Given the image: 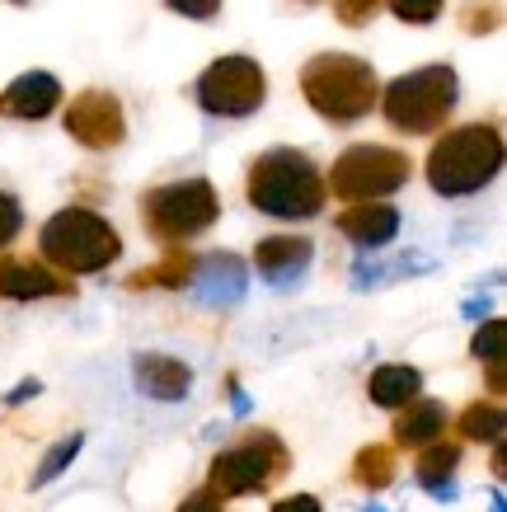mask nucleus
<instances>
[{"mask_svg": "<svg viewBox=\"0 0 507 512\" xmlns=\"http://www.w3.org/2000/svg\"><path fill=\"white\" fill-rule=\"evenodd\" d=\"M245 198L254 212L273 221H310L324 212L329 188H324L320 165L296 151V146H273L249 160L245 170Z\"/></svg>", "mask_w": 507, "mask_h": 512, "instance_id": "nucleus-1", "label": "nucleus"}, {"mask_svg": "<svg viewBox=\"0 0 507 512\" xmlns=\"http://www.w3.org/2000/svg\"><path fill=\"white\" fill-rule=\"evenodd\" d=\"M503 156L507 146L498 123L446 127L423 160V179L437 198H470V193H484L503 174Z\"/></svg>", "mask_w": 507, "mask_h": 512, "instance_id": "nucleus-2", "label": "nucleus"}, {"mask_svg": "<svg viewBox=\"0 0 507 512\" xmlns=\"http://www.w3.org/2000/svg\"><path fill=\"white\" fill-rule=\"evenodd\" d=\"M301 94L329 127H353L371 118L381 99V76L367 57L353 52H320L301 66Z\"/></svg>", "mask_w": 507, "mask_h": 512, "instance_id": "nucleus-3", "label": "nucleus"}, {"mask_svg": "<svg viewBox=\"0 0 507 512\" xmlns=\"http://www.w3.org/2000/svg\"><path fill=\"white\" fill-rule=\"evenodd\" d=\"M38 254L47 268H57L66 278H90V273H104L108 264L123 259V235L90 207H62L43 221Z\"/></svg>", "mask_w": 507, "mask_h": 512, "instance_id": "nucleus-4", "label": "nucleus"}, {"mask_svg": "<svg viewBox=\"0 0 507 512\" xmlns=\"http://www.w3.org/2000/svg\"><path fill=\"white\" fill-rule=\"evenodd\" d=\"M456 104H461V76H456V66H446V62L404 71L390 85H381V99H376L381 118L395 132H404V137H432V132H442L446 118L456 113Z\"/></svg>", "mask_w": 507, "mask_h": 512, "instance_id": "nucleus-5", "label": "nucleus"}, {"mask_svg": "<svg viewBox=\"0 0 507 512\" xmlns=\"http://www.w3.org/2000/svg\"><path fill=\"white\" fill-rule=\"evenodd\" d=\"M137 217L155 245H188L202 231H212L221 221V193L212 179H174V184H155L141 193Z\"/></svg>", "mask_w": 507, "mask_h": 512, "instance_id": "nucleus-6", "label": "nucleus"}, {"mask_svg": "<svg viewBox=\"0 0 507 512\" xmlns=\"http://www.w3.org/2000/svg\"><path fill=\"white\" fill-rule=\"evenodd\" d=\"M287 470H292L287 442L277 433H268V428H254V433H245V442L216 451L212 470H207V489L221 498L263 494V489H273Z\"/></svg>", "mask_w": 507, "mask_h": 512, "instance_id": "nucleus-7", "label": "nucleus"}, {"mask_svg": "<svg viewBox=\"0 0 507 512\" xmlns=\"http://www.w3.org/2000/svg\"><path fill=\"white\" fill-rule=\"evenodd\" d=\"M414 174V160L395 151V146H381V141H357L343 156L329 165L324 174V188L334 193L338 202H367V198H390L400 193Z\"/></svg>", "mask_w": 507, "mask_h": 512, "instance_id": "nucleus-8", "label": "nucleus"}, {"mask_svg": "<svg viewBox=\"0 0 507 512\" xmlns=\"http://www.w3.org/2000/svg\"><path fill=\"white\" fill-rule=\"evenodd\" d=\"M193 99L207 118H249L268 104V71L245 52L216 57L198 80H193Z\"/></svg>", "mask_w": 507, "mask_h": 512, "instance_id": "nucleus-9", "label": "nucleus"}, {"mask_svg": "<svg viewBox=\"0 0 507 512\" xmlns=\"http://www.w3.org/2000/svg\"><path fill=\"white\" fill-rule=\"evenodd\" d=\"M62 127L85 151H113L127 141V109L113 90H80L66 104Z\"/></svg>", "mask_w": 507, "mask_h": 512, "instance_id": "nucleus-10", "label": "nucleus"}, {"mask_svg": "<svg viewBox=\"0 0 507 512\" xmlns=\"http://www.w3.org/2000/svg\"><path fill=\"white\" fill-rule=\"evenodd\" d=\"M188 292H193V301H202V306H235V301H245V292H249L245 259L231 254V249L198 259V264H193V278H188Z\"/></svg>", "mask_w": 507, "mask_h": 512, "instance_id": "nucleus-11", "label": "nucleus"}, {"mask_svg": "<svg viewBox=\"0 0 507 512\" xmlns=\"http://www.w3.org/2000/svg\"><path fill=\"white\" fill-rule=\"evenodd\" d=\"M47 296H76V282L47 268L43 259H15L0 249V301H47Z\"/></svg>", "mask_w": 507, "mask_h": 512, "instance_id": "nucleus-12", "label": "nucleus"}, {"mask_svg": "<svg viewBox=\"0 0 507 512\" xmlns=\"http://www.w3.org/2000/svg\"><path fill=\"white\" fill-rule=\"evenodd\" d=\"M310 259H315V240H306V235H263L254 245V268L277 292H287V287L306 278Z\"/></svg>", "mask_w": 507, "mask_h": 512, "instance_id": "nucleus-13", "label": "nucleus"}, {"mask_svg": "<svg viewBox=\"0 0 507 512\" xmlns=\"http://www.w3.org/2000/svg\"><path fill=\"white\" fill-rule=\"evenodd\" d=\"M57 109H62V80L52 71H24L0 94V113L15 123H43Z\"/></svg>", "mask_w": 507, "mask_h": 512, "instance_id": "nucleus-14", "label": "nucleus"}, {"mask_svg": "<svg viewBox=\"0 0 507 512\" xmlns=\"http://www.w3.org/2000/svg\"><path fill=\"white\" fill-rule=\"evenodd\" d=\"M334 231L343 235V240H353L357 249H385L400 235V207H390L385 198L348 202L334 217Z\"/></svg>", "mask_w": 507, "mask_h": 512, "instance_id": "nucleus-15", "label": "nucleus"}, {"mask_svg": "<svg viewBox=\"0 0 507 512\" xmlns=\"http://www.w3.org/2000/svg\"><path fill=\"white\" fill-rule=\"evenodd\" d=\"M446 423H451V414H446L442 400H428V395H414L409 404H400L395 409V423H390V447L400 451H418L428 447V442H437V437H446Z\"/></svg>", "mask_w": 507, "mask_h": 512, "instance_id": "nucleus-16", "label": "nucleus"}, {"mask_svg": "<svg viewBox=\"0 0 507 512\" xmlns=\"http://www.w3.org/2000/svg\"><path fill=\"white\" fill-rule=\"evenodd\" d=\"M132 381H137L141 395L151 400H184L188 386H193V372H188L179 357H165V353H137L132 357Z\"/></svg>", "mask_w": 507, "mask_h": 512, "instance_id": "nucleus-17", "label": "nucleus"}, {"mask_svg": "<svg viewBox=\"0 0 507 512\" xmlns=\"http://www.w3.org/2000/svg\"><path fill=\"white\" fill-rule=\"evenodd\" d=\"M456 470H461V442L437 437V442H428V447H418L414 475H418V484H423L432 498L451 503V498L461 494V489H456Z\"/></svg>", "mask_w": 507, "mask_h": 512, "instance_id": "nucleus-18", "label": "nucleus"}, {"mask_svg": "<svg viewBox=\"0 0 507 512\" xmlns=\"http://www.w3.org/2000/svg\"><path fill=\"white\" fill-rule=\"evenodd\" d=\"M367 395H371V404H381V409H400V404H409L414 395H423V372L409 367V362H385V367L371 372Z\"/></svg>", "mask_w": 507, "mask_h": 512, "instance_id": "nucleus-19", "label": "nucleus"}, {"mask_svg": "<svg viewBox=\"0 0 507 512\" xmlns=\"http://www.w3.org/2000/svg\"><path fill=\"white\" fill-rule=\"evenodd\" d=\"M169 254L160 259V264L151 268H137L132 278H127V292H146V287H165V292H184L188 278H193V254H188L184 245H165Z\"/></svg>", "mask_w": 507, "mask_h": 512, "instance_id": "nucleus-20", "label": "nucleus"}, {"mask_svg": "<svg viewBox=\"0 0 507 512\" xmlns=\"http://www.w3.org/2000/svg\"><path fill=\"white\" fill-rule=\"evenodd\" d=\"M395 475H400V461H395V447H390V442H371V447H362L353 456V484H362L371 494L390 489Z\"/></svg>", "mask_w": 507, "mask_h": 512, "instance_id": "nucleus-21", "label": "nucleus"}, {"mask_svg": "<svg viewBox=\"0 0 507 512\" xmlns=\"http://www.w3.org/2000/svg\"><path fill=\"white\" fill-rule=\"evenodd\" d=\"M503 404L498 400H475L461 409V419H456V433H461V442H484V447H493V442H503Z\"/></svg>", "mask_w": 507, "mask_h": 512, "instance_id": "nucleus-22", "label": "nucleus"}, {"mask_svg": "<svg viewBox=\"0 0 507 512\" xmlns=\"http://www.w3.org/2000/svg\"><path fill=\"white\" fill-rule=\"evenodd\" d=\"M432 259H418V254H400L395 264H357L353 268V287L367 292V287H381L390 278H404V273H428Z\"/></svg>", "mask_w": 507, "mask_h": 512, "instance_id": "nucleus-23", "label": "nucleus"}, {"mask_svg": "<svg viewBox=\"0 0 507 512\" xmlns=\"http://www.w3.org/2000/svg\"><path fill=\"white\" fill-rule=\"evenodd\" d=\"M80 447H85V433L62 437V442H57V447H52V451L43 456V461H38V470H33V489H43V484L57 480V475H62V470L80 456Z\"/></svg>", "mask_w": 507, "mask_h": 512, "instance_id": "nucleus-24", "label": "nucleus"}, {"mask_svg": "<svg viewBox=\"0 0 507 512\" xmlns=\"http://www.w3.org/2000/svg\"><path fill=\"white\" fill-rule=\"evenodd\" d=\"M461 29L470 38H484V33L503 29V5L498 0H465L461 5Z\"/></svg>", "mask_w": 507, "mask_h": 512, "instance_id": "nucleus-25", "label": "nucleus"}, {"mask_svg": "<svg viewBox=\"0 0 507 512\" xmlns=\"http://www.w3.org/2000/svg\"><path fill=\"white\" fill-rule=\"evenodd\" d=\"M442 5H446V0H381V10H390V15L400 19V24H414V29H423V24H437Z\"/></svg>", "mask_w": 507, "mask_h": 512, "instance_id": "nucleus-26", "label": "nucleus"}, {"mask_svg": "<svg viewBox=\"0 0 507 512\" xmlns=\"http://www.w3.org/2000/svg\"><path fill=\"white\" fill-rule=\"evenodd\" d=\"M503 334L507 325L493 315V320H484V325L475 329V339H470V357H479V362H498L503 357Z\"/></svg>", "mask_w": 507, "mask_h": 512, "instance_id": "nucleus-27", "label": "nucleus"}, {"mask_svg": "<svg viewBox=\"0 0 507 512\" xmlns=\"http://www.w3.org/2000/svg\"><path fill=\"white\" fill-rule=\"evenodd\" d=\"M381 15V0H334V19L343 29H367Z\"/></svg>", "mask_w": 507, "mask_h": 512, "instance_id": "nucleus-28", "label": "nucleus"}, {"mask_svg": "<svg viewBox=\"0 0 507 512\" xmlns=\"http://www.w3.org/2000/svg\"><path fill=\"white\" fill-rule=\"evenodd\" d=\"M19 231H24V207H19L15 193H5V188H0V249L15 245Z\"/></svg>", "mask_w": 507, "mask_h": 512, "instance_id": "nucleus-29", "label": "nucleus"}, {"mask_svg": "<svg viewBox=\"0 0 507 512\" xmlns=\"http://www.w3.org/2000/svg\"><path fill=\"white\" fill-rule=\"evenodd\" d=\"M165 10H174V15H184V19H198V24H207V19L221 15V0H165Z\"/></svg>", "mask_w": 507, "mask_h": 512, "instance_id": "nucleus-30", "label": "nucleus"}, {"mask_svg": "<svg viewBox=\"0 0 507 512\" xmlns=\"http://www.w3.org/2000/svg\"><path fill=\"white\" fill-rule=\"evenodd\" d=\"M174 512H226V498L212 494V489H193Z\"/></svg>", "mask_w": 507, "mask_h": 512, "instance_id": "nucleus-31", "label": "nucleus"}, {"mask_svg": "<svg viewBox=\"0 0 507 512\" xmlns=\"http://www.w3.org/2000/svg\"><path fill=\"white\" fill-rule=\"evenodd\" d=\"M273 512H324L320 508V498L315 494H287V498H277Z\"/></svg>", "mask_w": 507, "mask_h": 512, "instance_id": "nucleus-32", "label": "nucleus"}, {"mask_svg": "<svg viewBox=\"0 0 507 512\" xmlns=\"http://www.w3.org/2000/svg\"><path fill=\"white\" fill-rule=\"evenodd\" d=\"M38 390H43V386H38V381H19V386L10 390V395H5V404H10V409H15V404L33 400V395H38Z\"/></svg>", "mask_w": 507, "mask_h": 512, "instance_id": "nucleus-33", "label": "nucleus"}, {"mask_svg": "<svg viewBox=\"0 0 507 512\" xmlns=\"http://www.w3.org/2000/svg\"><path fill=\"white\" fill-rule=\"evenodd\" d=\"M484 367H489V390L503 395V357H498V362H484Z\"/></svg>", "mask_w": 507, "mask_h": 512, "instance_id": "nucleus-34", "label": "nucleus"}, {"mask_svg": "<svg viewBox=\"0 0 507 512\" xmlns=\"http://www.w3.org/2000/svg\"><path fill=\"white\" fill-rule=\"evenodd\" d=\"M493 512H507V498H503V489L493 494Z\"/></svg>", "mask_w": 507, "mask_h": 512, "instance_id": "nucleus-35", "label": "nucleus"}, {"mask_svg": "<svg viewBox=\"0 0 507 512\" xmlns=\"http://www.w3.org/2000/svg\"><path fill=\"white\" fill-rule=\"evenodd\" d=\"M362 512H385V508H362Z\"/></svg>", "mask_w": 507, "mask_h": 512, "instance_id": "nucleus-36", "label": "nucleus"}, {"mask_svg": "<svg viewBox=\"0 0 507 512\" xmlns=\"http://www.w3.org/2000/svg\"><path fill=\"white\" fill-rule=\"evenodd\" d=\"M10 5H24V0H10Z\"/></svg>", "mask_w": 507, "mask_h": 512, "instance_id": "nucleus-37", "label": "nucleus"}]
</instances>
